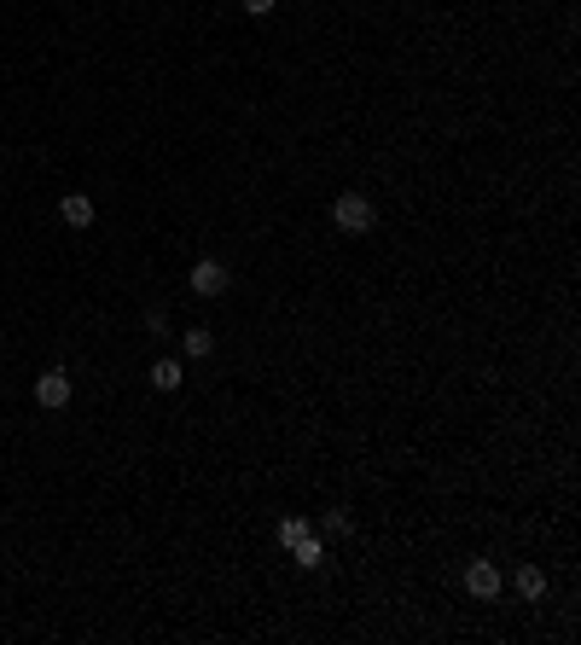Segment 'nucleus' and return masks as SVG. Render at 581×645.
<instances>
[{
    "instance_id": "f257e3e1",
    "label": "nucleus",
    "mask_w": 581,
    "mask_h": 645,
    "mask_svg": "<svg viewBox=\"0 0 581 645\" xmlns=\"http://www.w3.org/2000/svg\"><path fill=\"white\" fill-rule=\"evenodd\" d=\"M331 221H338V233H373V204L361 192H343L331 204Z\"/></svg>"
},
{
    "instance_id": "f03ea898",
    "label": "nucleus",
    "mask_w": 581,
    "mask_h": 645,
    "mask_svg": "<svg viewBox=\"0 0 581 645\" xmlns=\"http://www.w3.org/2000/svg\"><path fill=\"white\" fill-rule=\"evenodd\" d=\"M35 407H47V413L70 407V378L65 372H41V378H35Z\"/></svg>"
},
{
    "instance_id": "7ed1b4c3",
    "label": "nucleus",
    "mask_w": 581,
    "mask_h": 645,
    "mask_svg": "<svg viewBox=\"0 0 581 645\" xmlns=\"http://www.w3.org/2000/svg\"><path fill=\"white\" fill-rule=\"evenodd\" d=\"M465 593H471V599H494V593H500V570H494L489 558H471V570H465Z\"/></svg>"
},
{
    "instance_id": "20e7f679",
    "label": "nucleus",
    "mask_w": 581,
    "mask_h": 645,
    "mask_svg": "<svg viewBox=\"0 0 581 645\" xmlns=\"http://www.w3.org/2000/svg\"><path fill=\"white\" fill-rule=\"evenodd\" d=\"M192 291H198V296H221V291H227V268L204 256V262L192 268Z\"/></svg>"
},
{
    "instance_id": "39448f33",
    "label": "nucleus",
    "mask_w": 581,
    "mask_h": 645,
    "mask_svg": "<svg viewBox=\"0 0 581 645\" xmlns=\"http://www.w3.org/2000/svg\"><path fill=\"white\" fill-rule=\"evenodd\" d=\"M58 216H65L70 227H93V198H88V192H65V204H58Z\"/></svg>"
},
{
    "instance_id": "423d86ee",
    "label": "nucleus",
    "mask_w": 581,
    "mask_h": 645,
    "mask_svg": "<svg viewBox=\"0 0 581 645\" xmlns=\"http://www.w3.org/2000/svg\"><path fill=\"white\" fill-rule=\"evenodd\" d=\"M180 378H187V372H180V361H157V367H152V390H163V395L180 390Z\"/></svg>"
},
{
    "instance_id": "0eeeda50",
    "label": "nucleus",
    "mask_w": 581,
    "mask_h": 645,
    "mask_svg": "<svg viewBox=\"0 0 581 645\" xmlns=\"http://www.w3.org/2000/svg\"><path fill=\"white\" fill-rule=\"evenodd\" d=\"M291 558H296V564H303V570H320V564H326V547H320L314 535H303V541H296V547H291Z\"/></svg>"
},
{
    "instance_id": "6e6552de",
    "label": "nucleus",
    "mask_w": 581,
    "mask_h": 645,
    "mask_svg": "<svg viewBox=\"0 0 581 645\" xmlns=\"http://www.w3.org/2000/svg\"><path fill=\"white\" fill-rule=\"evenodd\" d=\"M517 593H524V599H541V593H547V570L524 564V570H517Z\"/></svg>"
},
{
    "instance_id": "1a4fd4ad",
    "label": "nucleus",
    "mask_w": 581,
    "mask_h": 645,
    "mask_svg": "<svg viewBox=\"0 0 581 645\" xmlns=\"http://www.w3.org/2000/svg\"><path fill=\"white\" fill-rule=\"evenodd\" d=\"M209 349H216V331H204V326H192L187 331V355H192V361H204V355Z\"/></svg>"
},
{
    "instance_id": "9d476101",
    "label": "nucleus",
    "mask_w": 581,
    "mask_h": 645,
    "mask_svg": "<svg viewBox=\"0 0 581 645\" xmlns=\"http://www.w3.org/2000/svg\"><path fill=\"white\" fill-rule=\"evenodd\" d=\"M303 535H314V529H308V517H286V524H279V541H286V547H296Z\"/></svg>"
},
{
    "instance_id": "9b49d317",
    "label": "nucleus",
    "mask_w": 581,
    "mask_h": 645,
    "mask_svg": "<svg viewBox=\"0 0 581 645\" xmlns=\"http://www.w3.org/2000/svg\"><path fill=\"white\" fill-rule=\"evenodd\" d=\"M326 535H349V517H343V512H326Z\"/></svg>"
},
{
    "instance_id": "f8f14e48",
    "label": "nucleus",
    "mask_w": 581,
    "mask_h": 645,
    "mask_svg": "<svg viewBox=\"0 0 581 645\" xmlns=\"http://www.w3.org/2000/svg\"><path fill=\"white\" fill-rule=\"evenodd\" d=\"M244 12H251V18H268V12H274V0H244Z\"/></svg>"
}]
</instances>
